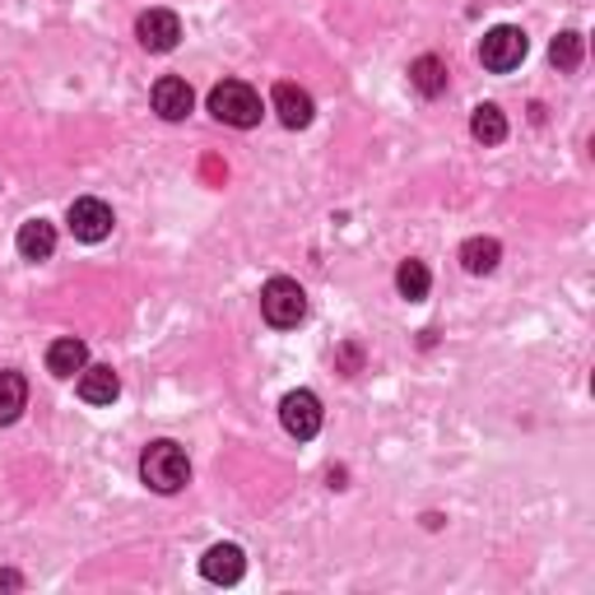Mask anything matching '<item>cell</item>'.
Wrapping results in <instances>:
<instances>
[{"mask_svg": "<svg viewBox=\"0 0 595 595\" xmlns=\"http://www.w3.org/2000/svg\"><path fill=\"white\" fill-rule=\"evenodd\" d=\"M139 479H145L154 494H182L186 479H191V461L178 442H149L145 457H139Z\"/></svg>", "mask_w": 595, "mask_h": 595, "instance_id": "cell-1", "label": "cell"}, {"mask_svg": "<svg viewBox=\"0 0 595 595\" xmlns=\"http://www.w3.org/2000/svg\"><path fill=\"white\" fill-rule=\"evenodd\" d=\"M209 112H215L223 126H238V131H247L260 121V94L252 89V84H242V80H223L209 89Z\"/></svg>", "mask_w": 595, "mask_h": 595, "instance_id": "cell-2", "label": "cell"}, {"mask_svg": "<svg viewBox=\"0 0 595 595\" xmlns=\"http://www.w3.org/2000/svg\"><path fill=\"white\" fill-rule=\"evenodd\" d=\"M260 317H266L275 330H289L307 317V293L298 279H284V275H275L266 289H260Z\"/></svg>", "mask_w": 595, "mask_h": 595, "instance_id": "cell-3", "label": "cell"}, {"mask_svg": "<svg viewBox=\"0 0 595 595\" xmlns=\"http://www.w3.org/2000/svg\"><path fill=\"white\" fill-rule=\"evenodd\" d=\"M526 33L512 28V24H498V28H488L484 33V42H479V61L484 70H494V75H507V70H517L521 61H526Z\"/></svg>", "mask_w": 595, "mask_h": 595, "instance_id": "cell-4", "label": "cell"}, {"mask_svg": "<svg viewBox=\"0 0 595 595\" xmlns=\"http://www.w3.org/2000/svg\"><path fill=\"white\" fill-rule=\"evenodd\" d=\"M279 424H284V433L298 437V442H312V437L321 433V400L312 391H289L279 400Z\"/></svg>", "mask_w": 595, "mask_h": 595, "instance_id": "cell-5", "label": "cell"}, {"mask_svg": "<svg viewBox=\"0 0 595 595\" xmlns=\"http://www.w3.org/2000/svg\"><path fill=\"white\" fill-rule=\"evenodd\" d=\"M135 38H139L145 51H172L178 38H182V20L172 10H145L135 20Z\"/></svg>", "mask_w": 595, "mask_h": 595, "instance_id": "cell-6", "label": "cell"}, {"mask_svg": "<svg viewBox=\"0 0 595 595\" xmlns=\"http://www.w3.org/2000/svg\"><path fill=\"white\" fill-rule=\"evenodd\" d=\"M70 233H75L80 242H102L112 233V205H102L94 196H84L70 205Z\"/></svg>", "mask_w": 595, "mask_h": 595, "instance_id": "cell-7", "label": "cell"}, {"mask_svg": "<svg viewBox=\"0 0 595 595\" xmlns=\"http://www.w3.org/2000/svg\"><path fill=\"white\" fill-rule=\"evenodd\" d=\"M275 112L289 131H303V126H312V117H317V102H312L307 89H298V84L284 80V84H275Z\"/></svg>", "mask_w": 595, "mask_h": 595, "instance_id": "cell-8", "label": "cell"}, {"mask_svg": "<svg viewBox=\"0 0 595 595\" xmlns=\"http://www.w3.org/2000/svg\"><path fill=\"white\" fill-rule=\"evenodd\" d=\"M191 108H196V94H191L186 80L163 75L159 84H154V112H159L163 121H186Z\"/></svg>", "mask_w": 595, "mask_h": 595, "instance_id": "cell-9", "label": "cell"}, {"mask_svg": "<svg viewBox=\"0 0 595 595\" xmlns=\"http://www.w3.org/2000/svg\"><path fill=\"white\" fill-rule=\"evenodd\" d=\"M201 572H205V582H215V586H233V582H242V572H247V558H242L238 545H215L201 558Z\"/></svg>", "mask_w": 595, "mask_h": 595, "instance_id": "cell-10", "label": "cell"}, {"mask_svg": "<svg viewBox=\"0 0 595 595\" xmlns=\"http://www.w3.org/2000/svg\"><path fill=\"white\" fill-rule=\"evenodd\" d=\"M117 396H121V377L112 373L108 363H89L80 373V400H84V405H112Z\"/></svg>", "mask_w": 595, "mask_h": 595, "instance_id": "cell-11", "label": "cell"}, {"mask_svg": "<svg viewBox=\"0 0 595 595\" xmlns=\"http://www.w3.org/2000/svg\"><path fill=\"white\" fill-rule=\"evenodd\" d=\"M84 367H89V344L75 340V336L51 340V349H47V373L51 377H75Z\"/></svg>", "mask_w": 595, "mask_h": 595, "instance_id": "cell-12", "label": "cell"}, {"mask_svg": "<svg viewBox=\"0 0 595 595\" xmlns=\"http://www.w3.org/2000/svg\"><path fill=\"white\" fill-rule=\"evenodd\" d=\"M14 247H20L24 260H47L57 252V229H51L47 219H28L20 229V238H14Z\"/></svg>", "mask_w": 595, "mask_h": 595, "instance_id": "cell-13", "label": "cell"}, {"mask_svg": "<svg viewBox=\"0 0 595 595\" xmlns=\"http://www.w3.org/2000/svg\"><path fill=\"white\" fill-rule=\"evenodd\" d=\"M470 135L479 139V145H502L507 139V117L498 102H479L475 117H470Z\"/></svg>", "mask_w": 595, "mask_h": 595, "instance_id": "cell-14", "label": "cell"}, {"mask_svg": "<svg viewBox=\"0 0 595 595\" xmlns=\"http://www.w3.org/2000/svg\"><path fill=\"white\" fill-rule=\"evenodd\" d=\"M498 260H502V247H498L494 238H470L465 247H461V266L470 275H494Z\"/></svg>", "mask_w": 595, "mask_h": 595, "instance_id": "cell-15", "label": "cell"}, {"mask_svg": "<svg viewBox=\"0 0 595 595\" xmlns=\"http://www.w3.org/2000/svg\"><path fill=\"white\" fill-rule=\"evenodd\" d=\"M28 405V381L20 373H0V424H14Z\"/></svg>", "mask_w": 595, "mask_h": 595, "instance_id": "cell-16", "label": "cell"}, {"mask_svg": "<svg viewBox=\"0 0 595 595\" xmlns=\"http://www.w3.org/2000/svg\"><path fill=\"white\" fill-rule=\"evenodd\" d=\"M410 84H414V89L424 94V98H437V94L447 89V65L437 61V57H418V61L410 65Z\"/></svg>", "mask_w": 595, "mask_h": 595, "instance_id": "cell-17", "label": "cell"}, {"mask_svg": "<svg viewBox=\"0 0 595 595\" xmlns=\"http://www.w3.org/2000/svg\"><path fill=\"white\" fill-rule=\"evenodd\" d=\"M428 266L424 260H400V270H396V289H400V298H410V303H424L428 298Z\"/></svg>", "mask_w": 595, "mask_h": 595, "instance_id": "cell-18", "label": "cell"}, {"mask_svg": "<svg viewBox=\"0 0 595 595\" xmlns=\"http://www.w3.org/2000/svg\"><path fill=\"white\" fill-rule=\"evenodd\" d=\"M582 51H586L582 33H558V38L549 42V61L558 70H576V65H582Z\"/></svg>", "mask_w": 595, "mask_h": 595, "instance_id": "cell-19", "label": "cell"}]
</instances>
